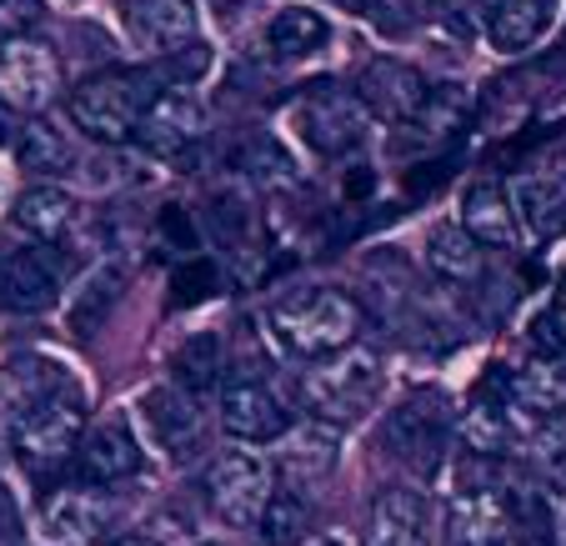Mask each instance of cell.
I'll return each mask as SVG.
<instances>
[{
	"instance_id": "cell-37",
	"label": "cell",
	"mask_w": 566,
	"mask_h": 546,
	"mask_svg": "<svg viewBox=\"0 0 566 546\" xmlns=\"http://www.w3.org/2000/svg\"><path fill=\"white\" fill-rule=\"evenodd\" d=\"M526 351H532L536 361H566V311L562 306L532 316V326H526Z\"/></svg>"
},
{
	"instance_id": "cell-41",
	"label": "cell",
	"mask_w": 566,
	"mask_h": 546,
	"mask_svg": "<svg viewBox=\"0 0 566 546\" xmlns=\"http://www.w3.org/2000/svg\"><path fill=\"white\" fill-rule=\"evenodd\" d=\"M332 11H342V15H352V21H376V15L386 11V0H326Z\"/></svg>"
},
{
	"instance_id": "cell-21",
	"label": "cell",
	"mask_w": 566,
	"mask_h": 546,
	"mask_svg": "<svg viewBox=\"0 0 566 546\" xmlns=\"http://www.w3.org/2000/svg\"><path fill=\"white\" fill-rule=\"evenodd\" d=\"M336 456H342V437H336L332 427H321V421L296 427V431H286V437H281V472H286L291 492L321 482V476L336 466Z\"/></svg>"
},
{
	"instance_id": "cell-8",
	"label": "cell",
	"mask_w": 566,
	"mask_h": 546,
	"mask_svg": "<svg viewBox=\"0 0 566 546\" xmlns=\"http://www.w3.org/2000/svg\"><path fill=\"white\" fill-rule=\"evenodd\" d=\"M55 91H61V61L51 45L31 35L0 41V106L41 111Z\"/></svg>"
},
{
	"instance_id": "cell-34",
	"label": "cell",
	"mask_w": 566,
	"mask_h": 546,
	"mask_svg": "<svg viewBox=\"0 0 566 546\" xmlns=\"http://www.w3.org/2000/svg\"><path fill=\"white\" fill-rule=\"evenodd\" d=\"M512 546H556V522L536 492H512Z\"/></svg>"
},
{
	"instance_id": "cell-43",
	"label": "cell",
	"mask_w": 566,
	"mask_h": 546,
	"mask_svg": "<svg viewBox=\"0 0 566 546\" xmlns=\"http://www.w3.org/2000/svg\"><path fill=\"white\" fill-rule=\"evenodd\" d=\"M106 546H160L156 536H116V542H106Z\"/></svg>"
},
{
	"instance_id": "cell-1",
	"label": "cell",
	"mask_w": 566,
	"mask_h": 546,
	"mask_svg": "<svg viewBox=\"0 0 566 546\" xmlns=\"http://www.w3.org/2000/svg\"><path fill=\"white\" fill-rule=\"evenodd\" d=\"M271 326H276V342L286 346V351L326 361V356L346 351V346L356 342V332H361V306L336 286H306L271 311Z\"/></svg>"
},
{
	"instance_id": "cell-19",
	"label": "cell",
	"mask_w": 566,
	"mask_h": 546,
	"mask_svg": "<svg viewBox=\"0 0 566 546\" xmlns=\"http://www.w3.org/2000/svg\"><path fill=\"white\" fill-rule=\"evenodd\" d=\"M461 231L486 251H512L516 246L512 191H506L502 181H476L461 196Z\"/></svg>"
},
{
	"instance_id": "cell-10",
	"label": "cell",
	"mask_w": 566,
	"mask_h": 546,
	"mask_svg": "<svg viewBox=\"0 0 566 546\" xmlns=\"http://www.w3.org/2000/svg\"><path fill=\"white\" fill-rule=\"evenodd\" d=\"M427 75L417 65L396 61V55H376L356 75V101L366 106V116H381L391 126H407L421 106H427Z\"/></svg>"
},
{
	"instance_id": "cell-22",
	"label": "cell",
	"mask_w": 566,
	"mask_h": 546,
	"mask_svg": "<svg viewBox=\"0 0 566 546\" xmlns=\"http://www.w3.org/2000/svg\"><path fill=\"white\" fill-rule=\"evenodd\" d=\"M516 225H526L542 241L566 237V176H522L512 186Z\"/></svg>"
},
{
	"instance_id": "cell-3",
	"label": "cell",
	"mask_w": 566,
	"mask_h": 546,
	"mask_svg": "<svg viewBox=\"0 0 566 546\" xmlns=\"http://www.w3.org/2000/svg\"><path fill=\"white\" fill-rule=\"evenodd\" d=\"M160 96L156 75L150 71H126V65H111V71L86 75L81 86L71 91V120L86 130L91 140H116L136 136L140 116L150 111V101Z\"/></svg>"
},
{
	"instance_id": "cell-14",
	"label": "cell",
	"mask_w": 566,
	"mask_h": 546,
	"mask_svg": "<svg viewBox=\"0 0 566 546\" xmlns=\"http://www.w3.org/2000/svg\"><path fill=\"white\" fill-rule=\"evenodd\" d=\"M361 546H431V502L417 486H381Z\"/></svg>"
},
{
	"instance_id": "cell-27",
	"label": "cell",
	"mask_w": 566,
	"mask_h": 546,
	"mask_svg": "<svg viewBox=\"0 0 566 546\" xmlns=\"http://www.w3.org/2000/svg\"><path fill=\"white\" fill-rule=\"evenodd\" d=\"M221 366H226L221 336H216V332H196L191 342L176 346V356H171L176 381L171 386H181V391H206V386L221 381Z\"/></svg>"
},
{
	"instance_id": "cell-33",
	"label": "cell",
	"mask_w": 566,
	"mask_h": 546,
	"mask_svg": "<svg viewBox=\"0 0 566 546\" xmlns=\"http://www.w3.org/2000/svg\"><path fill=\"white\" fill-rule=\"evenodd\" d=\"M206 231H211L221 246H231L235 256H247V237H251V206H247V196H235V191L211 196Z\"/></svg>"
},
{
	"instance_id": "cell-32",
	"label": "cell",
	"mask_w": 566,
	"mask_h": 546,
	"mask_svg": "<svg viewBox=\"0 0 566 546\" xmlns=\"http://www.w3.org/2000/svg\"><path fill=\"white\" fill-rule=\"evenodd\" d=\"M226 291V271L211 256H186L171 271V306H201Z\"/></svg>"
},
{
	"instance_id": "cell-25",
	"label": "cell",
	"mask_w": 566,
	"mask_h": 546,
	"mask_svg": "<svg viewBox=\"0 0 566 546\" xmlns=\"http://www.w3.org/2000/svg\"><path fill=\"white\" fill-rule=\"evenodd\" d=\"M71 221H75V201H71V191H61V186H31V191L15 201V225L21 231H31L35 241H55V237H65L71 231Z\"/></svg>"
},
{
	"instance_id": "cell-16",
	"label": "cell",
	"mask_w": 566,
	"mask_h": 546,
	"mask_svg": "<svg viewBox=\"0 0 566 546\" xmlns=\"http://www.w3.org/2000/svg\"><path fill=\"white\" fill-rule=\"evenodd\" d=\"M41 526L55 546H91L111 526V502L96 486H55L41 506Z\"/></svg>"
},
{
	"instance_id": "cell-47",
	"label": "cell",
	"mask_w": 566,
	"mask_h": 546,
	"mask_svg": "<svg viewBox=\"0 0 566 546\" xmlns=\"http://www.w3.org/2000/svg\"><path fill=\"white\" fill-rule=\"evenodd\" d=\"M206 546H221V542H206Z\"/></svg>"
},
{
	"instance_id": "cell-31",
	"label": "cell",
	"mask_w": 566,
	"mask_h": 546,
	"mask_svg": "<svg viewBox=\"0 0 566 546\" xmlns=\"http://www.w3.org/2000/svg\"><path fill=\"white\" fill-rule=\"evenodd\" d=\"M71 140L51 126H25L21 130V146H15V161L21 171H41V176H55V171H71Z\"/></svg>"
},
{
	"instance_id": "cell-4",
	"label": "cell",
	"mask_w": 566,
	"mask_h": 546,
	"mask_svg": "<svg viewBox=\"0 0 566 546\" xmlns=\"http://www.w3.org/2000/svg\"><path fill=\"white\" fill-rule=\"evenodd\" d=\"M286 120L301 140L326 161H342L366 140V106L356 101V91L336 86V81H311L296 91V101L286 106Z\"/></svg>"
},
{
	"instance_id": "cell-24",
	"label": "cell",
	"mask_w": 566,
	"mask_h": 546,
	"mask_svg": "<svg viewBox=\"0 0 566 546\" xmlns=\"http://www.w3.org/2000/svg\"><path fill=\"white\" fill-rule=\"evenodd\" d=\"M326 41H332V31H326V21L311 6H286V11H276L266 21V51L276 61H306Z\"/></svg>"
},
{
	"instance_id": "cell-39",
	"label": "cell",
	"mask_w": 566,
	"mask_h": 546,
	"mask_svg": "<svg viewBox=\"0 0 566 546\" xmlns=\"http://www.w3.org/2000/svg\"><path fill=\"white\" fill-rule=\"evenodd\" d=\"M160 241L176 251H196V225L181 206H166V211H160Z\"/></svg>"
},
{
	"instance_id": "cell-48",
	"label": "cell",
	"mask_w": 566,
	"mask_h": 546,
	"mask_svg": "<svg viewBox=\"0 0 566 546\" xmlns=\"http://www.w3.org/2000/svg\"><path fill=\"white\" fill-rule=\"evenodd\" d=\"M0 256H6V251H0Z\"/></svg>"
},
{
	"instance_id": "cell-36",
	"label": "cell",
	"mask_w": 566,
	"mask_h": 546,
	"mask_svg": "<svg viewBox=\"0 0 566 546\" xmlns=\"http://www.w3.org/2000/svg\"><path fill=\"white\" fill-rule=\"evenodd\" d=\"M235 166H241V176H251V181H291V156L276 146V140H251V146L235 150Z\"/></svg>"
},
{
	"instance_id": "cell-23",
	"label": "cell",
	"mask_w": 566,
	"mask_h": 546,
	"mask_svg": "<svg viewBox=\"0 0 566 546\" xmlns=\"http://www.w3.org/2000/svg\"><path fill=\"white\" fill-rule=\"evenodd\" d=\"M481 25H486V41L496 51H506V55L532 51L542 41V31L552 25V0H492Z\"/></svg>"
},
{
	"instance_id": "cell-17",
	"label": "cell",
	"mask_w": 566,
	"mask_h": 546,
	"mask_svg": "<svg viewBox=\"0 0 566 546\" xmlns=\"http://www.w3.org/2000/svg\"><path fill=\"white\" fill-rule=\"evenodd\" d=\"M201 130H206V116L186 91H160V96L150 101V111L140 116L136 140L150 156H160V161H176V156H186V150L201 140Z\"/></svg>"
},
{
	"instance_id": "cell-7",
	"label": "cell",
	"mask_w": 566,
	"mask_h": 546,
	"mask_svg": "<svg viewBox=\"0 0 566 546\" xmlns=\"http://www.w3.org/2000/svg\"><path fill=\"white\" fill-rule=\"evenodd\" d=\"M206 502L221 522L231 526H256L271 502V472L256 451H221L206 466Z\"/></svg>"
},
{
	"instance_id": "cell-11",
	"label": "cell",
	"mask_w": 566,
	"mask_h": 546,
	"mask_svg": "<svg viewBox=\"0 0 566 546\" xmlns=\"http://www.w3.org/2000/svg\"><path fill=\"white\" fill-rule=\"evenodd\" d=\"M451 542L457 546H512V492L496 482L457 476V496H451Z\"/></svg>"
},
{
	"instance_id": "cell-28",
	"label": "cell",
	"mask_w": 566,
	"mask_h": 546,
	"mask_svg": "<svg viewBox=\"0 0 566 546\" xmlns=\"http://www.w3.org/2000/svg\"><path fill=\"white\" fill-rule=\"evenodd\" d=\"M427 261L441 281H476L481 276V246L461 231V225H431Z\"/></svg>"
},
{
	"instance_id": "cell-35",
	"label": "cell",
	"mask_w": 566,
	"mask_h": 546,
	"mask_svg": "<svg viewBox=\"0 0 566 546\" xmlns=\"http://www.w3.org/2000/svg\"><path fill=\"white\" fill-rule=\"evenodd\" d=\"M532 461H536V472H542V482H546V486L566 492V417L546 421V427L536 431V441H532Z\"/></svg>"
},
{
	"instance_id": "cell-30",
	"label": "cell",
	"mask_w": 566,
	"mask_h": 546,
	"mask_svg": "<svg viewBox=\"0 0 566 546\" xmlns=\"http://www.w3.org/2000/svg\"><path fill=\"white\" fill-rule=\"evenodd\" d=\"M461 120H467V91H461V86H431L427 91V106H421L407 126H411V136H421V140H441L447 130H457ZM407 126H401V130H407Z\"/></svg>"
},
{
	"instance_id": "cell-6",
	"label": "cell",
	"mask_w": 566,
	"mask_h": 546,
	"mask_svg": "<svg viewBox=\"0 0 566 546\" xmlns=\"http://www.w3.org/2000/svg\"><path fill=\"white\" fill-rule=\"evenodd\" d=\"M451 427H457V417H451V401L441 397L437 386H421V391H411V397L401 401L396 411H386L381 447L391 451L396 461H407L411 472L431 476L441 466V456H447Z\"/></svg>"
},
{
	"instance_id": "cell-20",
	"label": "cell",
	"mask_w": 566,
	"mask_h": 546,
	"mask_svg": "<svg viewBox=\"0 0 566 546\" xmlns=\"http://www.w3.org/2000/svg\"><path fill=\"white\" fill-rule=\"evenodd\" d=\"M0 306L15 316H41L55 306V271L35 251L0 256Z\"/></svg>"
},
{
	"instance_id": "cell-44",
	"label": "cell",
	"mask_w": 566,
	"mask_h": 546,
	"mask_svg": "<svg viewBox=\"0 0 566 546\" xmlns=\"http://www.w3.org/2000/svg\"><path fill=\"white\" fill-rule=\"evenodd\" d=\"M6 136H11V120H6V111H0V146H6Z\"/></svg>"
},
{
	"instance_id": "cell-9",
	"label": "cell",
	"mask_w": 566,
	"mask_h": 546,
	"mask_svg": "<svg viewBox=\"0 0 566 546\" xmlns=\"http://www.w3.org/2000/svg\"><path fill=\"white\" fill-rule=\"evenodd\" d=\"M136 411H140V427L150 431V441L171 461H191L206 447V417L196 407V397L181 391V386H150L146 397L136 401Z\"/></svg>"
},
{
	"instance_id": "cell-12",
	"label": "cell",
	"mask_w": 566,
	"mask_h": 546,
	"mask_svg": "<svg viewBox=\"0 0 566 546\" xmlns=\"http://www.w3.org/2000/svg\"><path fill=\"white\" fill-rule=\"evenodd\" d=\"M221 427L226 437L247 441V447H261V441H281L291 431V411L271 397L261 381L251 376H235V381L221 386Z\"/></svg>"
},
{
	"instance_id": "cell-38",
	"label": "cell",
	"mask_w": 566,
	"mask_h": 546,
	"mask_svg": "<svg viewBox=\"0 0 566 546\" xmlns=\"http://www.w3.org/2000/svg\"><path fill=\"white\" fill-rule=\"evenodd\" d=\"M35 21H41V0H0V41L25 35Z\"/></svg>"
},
{
	"instance_id": "cell-26",
	"label": "cell",
	"mask_w": 566,
	"mask_h": 546,
	"mask_svg": "<svg viewBox=\"0 0 566 546\" xmlns=\"http://www.w3.org/2000/svg\"><path fill=\"white\" fill-rule=\"evenodd\" d=\"M120 286H126V276H120L116 266H96L81 281V296H75V306H71V332L81 336V342L96 336L101 326L111 322V311H116V301H120Z\"/></svg>"
},
{
	"instance_id": "cell-2",
	"label": "cell",
	"mask_w": 566,
	"mask_h": 546,
	"mask_svg": "<svg viewBox=\"0 0 566 546\" xmlns=\"http://www.w3.org/2000/svg\"><path fill=\"white\" fill-rule=\"evenodd\" d=\"M381 386H386L381 356L361 351V346H346V351H336V356L311 366L306 381H301V401H306V411L321 421V427L336 431V427L361 421L366 411L376 407Z\"/></svg>"
},
{
	"instance_id": "cell-18",
	"label": "cell",
	"mask_w": 566,
	"mask_h": 546,
	"mask_svg": "<svg viewBox=\"0 0 566 546\" xmlns=\"http://www.w3.org/2000/svg\"><path fill=\"white\" fill-rule=\"evenodd\" d=\"M506 401L516 421H556L566 417V361H526L522 371H506Z\"/></svg>"
},
{
	"instance_id": "cell-45",
	"label": "cell",
	"mask_w": 566,
	"mask_h": 546,
	"mask_svg": "<svg viewBox=\"0 0 566 546\" xmlns=\"http://www.w3.org/2000/svg\"><path fill=\"white\" fill-rule=\"evenodd\" d=\"M556 291H562V311H566V271H562V286H556Z\"/></svg>"
},
{
	"instance_id": "cell-40",
	"label": "cell",
	"mask_w": 566,
	"mask_h": 546,
	"mask_svg": "<svg viewBox=\"0 0 566 546\" xmlns=\"http://www.w3.org/2000/svg\"><path fill=\"white\" fill-rule=\"evenodd\" d=\"M21 536V506H15L11 486L0 482V542H15Z\"/></svg>"
},
{
	"instance_id": "cell-29",
	"label": "cell",
	"mask_w": 566,
	"mask_h": 546,
	"mask_svg": "<svg viewBox=\"0 0 566 546\" xmlns=\"http://www.w3.org/2000/svg\"><path fill=\"white\" fill-rule=\"evenodd\" d=\"M256 532L266 546H301V536L311 532V502L301 492H291V486H281V492H271Z\"/></svg>"
},
{
	"instance_id": "cell-42",
	"label": "cell",
	"mask_w": 566,
	"mask_h": 546,
	"mask_svg": "<svg viewBox=\"0 0 566 546\" xmlns=\"http://www.w3.org/2000/svg\"><path fill=\"white\" fill-rule=\"evenodd\" d=\"M371 186H376V176L356 166V176H352V181H346V191H352V196H371Z\"/></svg>"
},
{
	"instance_id": "cell-13",
	"label": "cell",
	"mask_w": 566,
	"mask_h": 546,
	"mask_svg": "<svg viewBox=\"0 0 566 546\" xmlns=\"http://www.w3.org/2000/svg\"><path fill=\"white\" fill-rule=\"evenodd\" d=\"M75 476H81V486H120L130 482V476L140 472V441L136 431L126 427V421H101V427H91L86 437H81V447H75Z\"/></svg>"
},
{
	"instance_id": "cell-46",
	"label": "cell",
	"mask_w": 566,
	"mask_h": 546,
	"mask_svg": "<svg viewBox=\"0 0 566 546\" xmlns=\"http://www.w3.org/2000/svg\"><path fill=\"white\" fill-rule=\"evenodd\" d=\"M316 546H342V542H336V536H326V542H316Z\"/></svg>"
},
{
	"instance_id": "cell-5",
	"label": "cell",
	"mask_w": 566,
	"mask_h": 546,
	"mask_svg": "<svg viewBox=\"0 0 566 546\" xmlns=\"http://www.w3.org/2000/svg\"><path fill=\"white\" fill-rule=\"evenodd\" d=\"M86 437V411H81V397L71 391H55V397H41V401H25L15 407V421H11V447L15 456L31 466V472H51V466H65L75 456Z\"/></svg>"
},
{
	"instance_id": "cell-15",
	"label": "cell",
	"mask_w": 566,
	"mask_h": 546,
	"mask_svg": "<svg viewBox=\"0 0 566 546\" xmlns=\"http://www.w3.org/2000/svg\"><path fill=\"white\" fill-rule=\"evenodd\" d=\"M120 25L150 55H171L196 41L191 0H120Z\"/></svg>"
}]
</instances>
